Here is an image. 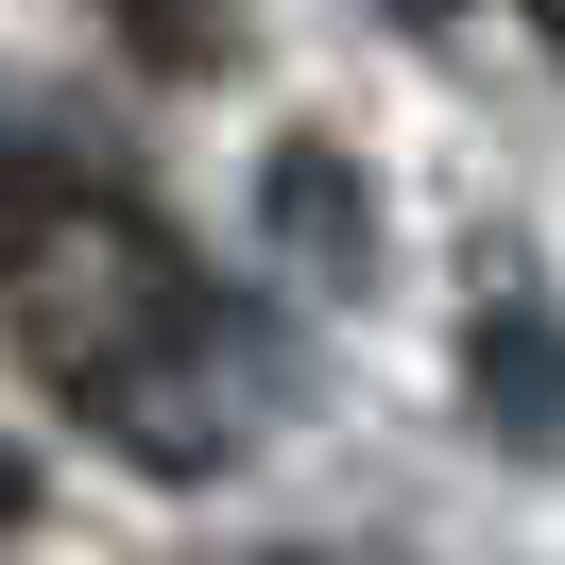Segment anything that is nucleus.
<instances>
[{"label": "nucleus", "mask_w": 565, "mask_h": 565, "mask_svg": "<svg viewBox=\"0 0 565 565\" xmlns=\"http://www.w3.org/2000/svg\"><path fill=\"white\" fill-rule=\"evenodd\" d=\"M257 223H275V257H291L309 291H360V275H377V223H360V172H343L326 138H291L275 172H257Z\"/></svg>", "instance_id": "nucleus-1"}, {"label": "nucleus", "mask_w": 565, "mask_h": 565, "mask_svg": "<svg viewBox=\"0 0 565 565\" xmlns=\"http://www.w3.org/2000/svg\"><path fill=\"white\" fill-rule=\"evenodd\" d=\"M480 428L497 446H565V326L548 309H480Z\"/></svg>", "instance_id": "nucleus-2"}, {"label": "nucleus", "mask_w": 565, "mask_h": 565, "mask_svg": "<svg viewBox=\"0 0 565 565\" xmlns=\"http://www.w3.org/2000/svg\"><path fill=\"white\" fill-rule=\"evenodd\" d=\"M120 18H138L154 52H206V0H120Z\"/></svg>", "instance_id": "nucleus-3"}, {"label": "nucleus", "mask_w": 565, "mask_h": 565, "mask_svg": "<svg viewBox=\"0 0 565 565\" xmlns=\"http://www.w3.org/2000/svg\"><path fill=\"white\" fill-rule=\"evenodd\" d=\"M18 514H35V462H18V446H0V531H18Z\"/></svg>", "instance_id": "nucleus-4"}, {"label": "nucleus", "mask_w": 565, "mask_h": 565, "mask_svg": "<svg viewBox=\"0 0 565 565\" xmlns=\"http://www.w3.org/2000/svg\"><path fill=\"white\" fill-rule=\"evenodd\" d=\"M377 18H412V35H446V18H462V0H377Z\"/></svg>", "instance_id": "nucleus-5"}, {"label": "nucleus", "mask_w": 565, "mask_h": 565, "mask_svg": "<svg viewBox=\"0 0 565 565\" xmlns=\"http://www.w3.org/2000/svg\"><path fill=\"white\" fill-rule=\"evenodd\" d=\"M531 18H548V52H565V0H531Z\"/></svg>", "instance_id": "nucleus-6"}]
</instances>
